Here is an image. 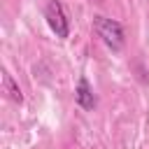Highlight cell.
Wrapping results in <instances>:
<instances>
[{"label":"cell","mask_w":149,"mask_h":149,"mask_svg":"<svg viewBox=\"0 0 149 149\" xmlns=\"http://www.w3.org/2000/svg\"><path fill=\"white\" fill-rule=\"evenodd\" d=\"M93 28L95 33L102 37V42L112 49H121L123 47V28L119 21H112V19H105V16H95L93 19Z\"/></svg>","instance_id":"cell-1"},{"label":"cell","mask_w":149,"mask_h":149,"mask_svg":"<svg viewBox=\"0 0 149 149\" xmlns=\"http://www.w3.org/2000/svg\"><path fill=\"white\" fill-rule=\"evenodd\" d=\"M44 19L49 23V28L56 33V37H68L70 35V23L65 16V9L58 0H49L44 7Z\"/></svg>","instance_id":"cell-2"},{"label":"cell","mask_w":149,"mask_h":149,"mask_svg":"<svg viewBox=\"0 0 149 149\" xmlns=\"http://www.w3.org/2000/svg\"><path fill=\"white\" fill-rule=\"evenodd\" d=\"M74 100H77V105L84 107V109H93V107H95V95H93V91H91V86H88V81H86L84 77L77 81Z\"/></svg>","instance_id":"cell-3"},{"label":"cell","mask_w":149,"mask_h":149,"mask_svg":"<svg viewBox=\"0 0 149 149\" xmlns=\"http://www.w3.org/2000/svg\"><path fill=\"white\" fill-rule=\"evenodd\" d=\"M2 86H5L7 95H9L14 102H21V100H23V95H21L19 86L14 84V79H12V74H9V72H2Z\"/></svg>","instance_id":"cell-4"}]
</instances>
